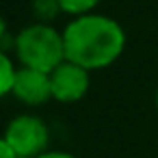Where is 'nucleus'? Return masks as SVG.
Listing matches in <instances>:
<instances>
[{
    "instance_id": "nucleus-1",
    "label": "nucleus",
    "mask_w": 158,
    "mask_h": 158,
    "mask_svg": "<svg viewBox=\"0 0 158 158\" xmlns=\"http://www.w3.org/2000/svg\"><path fill=\"white\" fill-rule=\"evenodd\" d=\"M65 59L89 69H104L113 65L126 48L123 26L102 13H87L72 18L63 28Z\"/></svg>"
},
{
    "instance_id": "nucleus-2",
    "label": "nucleus",
    "mask_w": 158,
    "mask_h": 158,
    "mask_svg": "<svg viewBox=\"0 0 158 158\" xmlns=\"http://www.w3.org/2000/svg\"><path fill=\"white\" fill-rule=\"evenodd\" d=\"M15 56L22 67L50 74L65 61L63 31H56L46 22L24 26L15 37Z\"/></svg>"
},
{
    "instance_id": "nucleus-3",
    "label": "nucleus",
    "mask_w": 158,
    "mask_h": 158,
    "mask_svg": "<svg viewBox=\"0 0 158 158\" xmlns=\"http://www.w3.org/2000/svg\"><path fill=\"white\" fill-rule=\"evenodd\" d=\"M2 139L7 141V145L13 149L18 158H37L44 152H48L50 130L41 117L24 113L7 123Z\"/></svg>"
},
{
    "instance_id": "nucleus-4",
    "label": "nucleus",
    "mask_w": 158,
    "mask_h": 158,
    "mask_svg": "<svg viewBox=\"0 0 158 158\" xmlns=\"http://www.w3.org/2000/svg\"><path fill=\"white\" fill-rule=\"evenodd\" d=\"M91 72L72 63V61H63L59 67H54L50 72V87H52V100L61 102V104H74L80 102L91 85Z\"/></svg>"
},
{
    "instance_id": "nucleus-5",
    "label": "nucleus",
    "mask_w": 158,
    "mask_h": 158,
    "mask_svg": "<svg viewBox=\"0 0 158 158\" xmlns=\"http://www.w3.org/2000/svg\"><path fill=\"white\" fill-rule=\"evenodd\" d=\"M11 95L20 100L26 106H41L48 100H52V87H50V74L31 69V67H18Z\"/></svg>"
},
{
    "instance_id": "nucleus-6",
    "label": "nucleus",
    "mask_w": 158,
    "mask_h": 158,
    "mask_svg": "<svg viewBox=\"0 0 158 158\" xmlns=\"http://www.w3.org/2000/svg\"><path fill=\"white\" fill-rule=\"evenodd\" d=\"M15 72H18V67L13 65L11 56L0 50V100H2L5 95H11Z\"/></svg>"
},
{
    "instance_id": "nucleus-7",
    "label": "nucleus",
    "mask_w": 158,
    "mask_h": 158,
    "mask_svg": "<svg viewBox=\"0 0 158 158\" xmlns=\"http://www.w3.org/2000/svg\"><path fill=\"white\" fill-rule=\"evenodd\" d=\"M100 5V0H59V7L63 13L78 18V15H87L93 13V9Z\"/></svg>"
},
{
    "instance_id": "nucleus-8",
    "label": "nucleus",
    "mask_w": 158,
    "mask_h": 158,
    "mask_svg": "<svg viewBox=\"0 0 158 158\" xmlns=\"http://www.w3.org/2000/svg\"><path fill=\"white\" fill-rule=\"evenodd\" d=\"M33 11H35L37 20L46 22V24H50V20H54L59 13H63L59 7V0H33Z\"/></svg>"
},
{
    "instance_id": "nucleus-9",
    "label": "nucleus",
    "mask_w": 158,
    "mask_h": 158,
    "mask_svg": "<svg viewBox=\"0 0 158 158\" xmlns=\"http://www.w3.org/2000/svg\"><path fill=\"white\" fill-rule=\"evenodd\" d=\"M37 158H78V156H74L69 152H63V149H48V152H44Z\"/></svg>"
},
{
    "instance_id": "nucleus-10",
    "label": "nucleus",
    "mask_w": 158,
    "mask_h": 158,
    "mask_svg": "<svg viewBox=\"0 0 158 158\" xmlns=\"http://www.w3.org/2000/svg\"><path fill=\"white\" fill-rule=\"evenodd\" d=\"M0 158H18L15 154H13V149L7 145V141L0 136Z\"/></svg>"
},
{
    "instance_id": "nucleus-11",
    "label": "nucleus",
    "mask_w": 158,
    "mask_h": 158,
    "mask_svg": "<svg viewBox=\"0 0 158 158\" xmlns=\"http://www.w3.org/2000/svg\"><path fill=\"white\" fill-rule=\"evenodd\" d=\"M5 33H7V22H5V18H2V13H0V39L5 37Z\"/></svg>"
},
{
    "instance_id": "nucleus-12",
    "label": "nucleus",
    "mask_w": 158,
    "mask_h": 158,
    "mask_svg": "<svg viewBox=\"0 0 158 158\" xmlns=\"http://www.w3.org/2000/svg\"><path fill=\"white\" fill-rule=\"evenodd\" d=\"M154 102H156V108H158V89H156V95H154Z\"/></svg>"
}]
</instances>
